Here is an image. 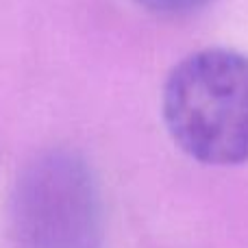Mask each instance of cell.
<instances>
[{
  "instance_id": "obj_1",
  "label": "cell",
  "mask_w": 248,
  "mask_h": 248,
  "mask_svg": "<svg viewBox=\"0 0 248 248\" xmlns=\"http://www.w3.org/2000/svg\"><path fill=\"white\" fill-rule=\"evenodd\" d=\"M161 109L172 140L196 161H248V55L231 48L187 55L168 74Z\"/></svg>"
},
{
  "instance_id": "obj_3",
  "label": "cell",
  "mask_w": 248,
  "mask_h": 248,
  "mask_svg": "<svg viewBox=\"0 0 248 248\" xmlns=\"http://www.w3.org/2000/svg\"><path fill=\"white\" fill-rule=\"evenodd\" d=\"M135 2L157 13H189L205 9L216 0H135Z\"/></svg>"
},
{
  "instance_id": "obj_2",
  "label": "cell",
  "mask_w": 248,
  "mask_h": 248,
  "mask_svg": "<svg viewBox=\"0 0 248 248\" xmlns=\"http://www.w3.org/2000/svg\"><path fill=\"white\" fill-rule=\"evenodd\" d=\"M20 248H103V207L81 157L52 153L24 172L13 201Z\"/></svg>"
}]
</instances>
